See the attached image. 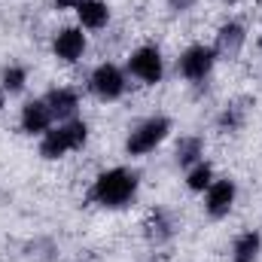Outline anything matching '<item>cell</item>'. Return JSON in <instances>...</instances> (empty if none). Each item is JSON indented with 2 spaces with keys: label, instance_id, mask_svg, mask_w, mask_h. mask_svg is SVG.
Instances as JSON below:
<instances>
[{
  "label": "cell",
  "instance_id": "cell-1",
  "mask_svg": "<svg viewBox=\"0 0 262 262\" xmlns=\"http://www.w3.org/2000/svg\"><path fill=\"white\" fill-rule=\"evenodd\" d=\"M137 186H140V177L137 171L128 168H110L104 174L95 177L92 183V201L107 207V210H119V207H128L134 195H137Z\"/></svg>",
  "mask_w": 262,
  "mask_h": 262
},
{
  "label": "cell",
  "instance_id": "cell-2",
  "mask_svg": "<svg viewBox=\"0 0 262 262\" xmlns=\"http://www.w3.org/2000/svg\"><path fill=\"white\" fill-rule=\"evenodd\" d=\"M85 140H89V125L82 119H70V122H61V125H55V128H49L43 134L40 156L55 162V159H61L67 152H73V149H82Z\"/></svg>",
  "mask_w": 262,
  "mask_h": 262
},
{
  "label": "cell",
  "instance_id": "cell-3",
  "mask_svg": "<svg viewBox=\"0 0 262 262\" xmlns=\"http://www.w3.org/2000/svg\"><path fill=\"white\" fill-rule=\"evenodd\" d=\"M168 131H171V119L168 116H149V119H143L140 125L131 128L128 140H125V152L128 156H146V152H152L168 137Z\"/></svg>",
  "mask_w": 262,
  "mask_h": 262
},
{
  "label": "cell",
  "instance_id": "cell-4",
  "mask_svg": "<svg viewBox=\"0 0 262 262\" xmlns=\"http://www.w3.org/2000/svg\"><path fill=\"white\" fill-rule=\"evenodd\" d=\"M213 64H216V52H213V46L198 43V46H189V49L177 58V73H180L183 79H189V82H201V79L210 76Z\"/></svg>",
  "mask_w": 262,
  "mask_h": 262
},
{
  "label": "cell",
  "instance_id": "cell-5",
  "mask_svg": "<svg viewBox=\"0 0 262 262\" xmlns=\"http://www.w3.org/2000/svg\"><path fill=\"white\" fill-rule=\"evenodd\" d=\"M125 73L119 70L116 64H110V61H104V64H98L92 70V76H89V89L101 98V101H119L122 95H125Z\"/></svg>",
  "mask_w": 262,
  "mask_h": 262
},
{
  "label": "cell",
  "instance_id": "cell-6",
  "mask_svg": "<svg viewBox=\"0 0 262 262\" xmlns=\"http://www.w3.org/2000/svg\"><path fill=\"white\" fill-rule=\"evenodd\" d=\"M128 70H131V76H137V79L146 82V85L162 82V76H165L162 52H159L156 46H140V49H134L131 58H128Z\"/></svg>",
  "mask_w": 262,
  "mask_h": 262
},
{
  "label": "cell",
  "instance_id": "cell-7",
  "mask_svg": "<svg viewBox=\"0 0 262 262\" xmlns=\"http://www.w3.org/2000/svg\"><path fill=\"white\" fill-rule=\"evenodd\" d=\"M235 198H238V186L226 177V180H213L207 186V195H204V210L213 216V220H223L229 216V210L235 207Z\"/></svg>",
  "mask_w": 262,
  "mask_h": 262
},
{
  "label": "cell",
  "instance_id": "cell-8",
  "mask_svg": "<svg viewBox=\"0 0 262 262\" xmlns=\"http://www.w3.org/2000/svg\"><path fill=\"white\" fill-rule=\"evenodd\" d=\"M52 122H55V116H52L46 98H34V101H28V104L21 107L18 125H21L25 134H46V131L52 128Z\"/></svg>",
  "mask_w": 262,
  "mask_h": 262
},
{
  "label": "cell",
  "instance_id": "cell-9",
  "mask_svg": "<svg viewBox=\"0 0 262 262\" xmlns=\"http://www.w3.org/2000/svg\"><path fill=\"white\" fill-rule=\"evenodd\" d=\"M247 43V31L241 21H226L220 31H216V43H213V52L216 58H238L241 49Z\"/></svg>",
  "mask_w": 262,
  "mask_h": 262
},
{
  "label": "cell",
  "instance_id": "cell-10",
  "mask_svg": "<svg viewBox=\"0 0 262 262\" xmlns=\"http://www.w3.org/2000/svg\"><path fill=\"white\" fill-rule=\"evenodd\" d=\"M52 52L64 64L79 61L82 52H85V34H82V28H64V31H58L55 40H52Z\"/></svg>",
  "mask_w": 262,
  "mask_h": 262
},
{
  "label": "cell",
  "instance_id": "cell-11",
  "mask_svg": "<svg viewBox=\"0 0 262 262\" xmlns=\"http://www.w3.org/2000/svg\"><path fill=\"white\" fill-rule=\"evenodd\" d=\"M177 235V223H174V216L168 213V210H152L149 216H146V223H143V238L152 244V247H162V244H168L171 238Z\"/></svg>",
  "mask_w": 262,
  "mask_h": 262
},
{
  "label": "cell",
  "instance_id": "cell-12",
  "mask_svg": "<svg viewBox=\"0 0 262 262\" xmlns=\"http://www.w3.org/2000/svg\"><path fill=\"white\" fill-rule=\"evenodd\" d=\"M46 104H49V110H52V116L58 122H70L76 116V110H79V98H76L73 89H52L46 95Z\"/></svg>",
  "mask_w": 262,
  "mask_h": 262
},
{
  "label": "cell",
  "instance_id": "cell-13",
  "mask_svg": "<svg viewBox=\"0 0 262 262\" xmlns=\"http://www.w3.org/2000/svg\"><path fill=\"white\" fill-rule=\"evenodd\" d=\"M73 9L79 15V25L89 28V31H101L110 21V6L104 0H79Z\"/></svg>",
  "mask_w": 262,
  "mask_h": 262
},
{
  "label": "cell",
  "instance_id": "cell-14",
  "mask_svg": "<svg viewBox=\"0 0 262 262\" xmlns=\"http://www.w3.org/2000/svg\"><path fill=\"white\" fill-rule=\"evenodd\" d=\"M262 250V235L259 232H244V235H238L235 238V244H232V262H256Z\"/></svg>",
  "mask_w": 262,
  "mask_h": 262
},
{
  "label": "cell",
  "instance_id": "cell-15",
  "mask_svg": "<svg viewBox=\"0 0 262 262\" xmlns=\"http://www.w3.org/2000/svg\"><path fill=\"white\" fill-rule=\"evenodd\" d=\"M174 156H177V165L180 168H192V165L201 162V156H204V140L201 137H183L177 143Z\"/></svg>",
  "mask_w": 262,
  "mask_h": 262
},
{
  "label": "cell",
  "instance_id": "cell-16",
  "mask_svg": "<svg viewBox=\"0 0 262 262\" xmlns=\"http://www.w3.org/2000/svg\"><path fill=\"white\" fill-rule=\"evenodd\" d=\"M213 183V168L207 165V162H198L189 168V174H186V186L192 189V192H207V186Z\"/></svg>",
  "mask_w": 262,
  "mask_h": 262
},
{
  "label": "cell",
  "instance_id": "cell-17",
  "mask_svg": "<svg viewBox=\"0 0 262 262\" xmlns=\"http://www.w3.org/2000/svg\"><path fill=\"white\" fill-rule=\"evenodd\" d=\"M244 113H247V107H244L241 101L226 104V110H223V113H220V119H216L220 131H238L241 125H244Z\"/></svg>",
  "mask_w": 262,
  "mask_h": 262
},
{
  "label": "cell",
  "instance_id": "cell-18",
  "mask_svg": "<svg viewBox=\"0 0 262 262\" xmlns=\"http://www.w3.org/2000/svg\"><path fill=\"white\" fill-rule=\"evenodd\" d=\"M0 82H3V92H9V95H15V92H21L25 89V82H28V70L18 64L6 67L3 70V76H0Z\"/></svg>",
  "mask_w": 262,
  "mask_h": 262
},
{
  "label": "cell",
  "instance_id": "cell-19",
  "mask_svg": "<svg viewBox=\"0 0 262 262\" xmlns=\"http://www.w3.org/2000/svg\"><path fill=\"white\" fill-rule=\"evenodd\" d=\"M198 0H168V6L174 9V12H186V9H192Z\"/></svg>",
  "mask_w": 262,
  "mask_h": 262
},
{
  "label": "cell",
  "instance_id": "cell-20",
  "mask_svg": "<svg viewBox=\"0 0 262 262\" xmlns=\"http://www.w3.org/2000/svg\"><path fill=\"white\" fill-rule=\"evenodd\" d=\"M76 3H79V0H55V6H58V9H73Z\"/></svg>",
  "mask_w": 262,
  "mask_h": 262
},
{
  "label": "cell",
  "instance_id": "cell-21",
  "mask_svg": "<svg viewBox=\"0 0 262 262\" xmlns=\"http://www.w3.org/2000/svg\"><path fill=\"white\" fill-rule=\"evenodd\" d=\"M223 3H241V0H223Z\"/></svg>",
  "mask_w": 262,
  "mask_h": 262
},
{
  "label": "cell",
  "instance_id": "cell-22",
  "mask_svg": "<svg viewBox=\"0 0 262 262\" xmlns=\"http://www.w3.org/2000/svg\"><path fill=\"white\" fill-rule=\"evenodd\" d=\"M259 55H262V37H259Z\"/></svg>",
  "mask_w": 262,
  "mask_h": 262
}]
</instances>
